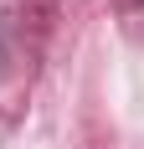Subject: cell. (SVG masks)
I'll list each match as a JSON object with an SVG mask.
<instances>
[{
    "label": "cell",
    "instance_id": "obj_1",
    "mask_svg": "<svg viewBox=\"0 0 144 149\" xmlns=\"http://www.w3.org/2000/svg\"><path fill=\"white\" fill-rule=\"evenodd\" d=\"M5 62H10V52H5V31H0V77H5Z\"/></svg>",
    "mask_w": 144,
    "mask_h": 149
}]
</instances>
